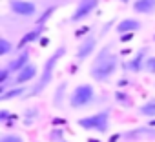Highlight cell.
Listing matches in <instances>:
<instances>
[{
	"label": "cell",
	"instance_id": "6da1fadb",
	"mask_svg": "<svg viewBox=\"0 0 155 142\" xmlns=\"http://www.w3.org/2000/svg\"><path fill=\"white\" fill-rule=\"evenodd\" d=\"M120 67V58L119 55L111 53V44H106L95 56L91 67H90V75L95 82H101V84H108L115 73Z\"/></svg>",
	"mask_w": 155,
	"mask_h": 142
},
{
	"label": "cell",
	"instance_id": "7a4b0ae2",
	"mask_svg": "<svg viewBox=\"0 0 155 142\" xmlns=\"http://www.w3.org/2000/svg\"><path fill=\"white\" fill-rule=\"evenodd\" d=\"M64 55H66V44H60V46L46 58L40 77L33 82V86L28 89V93H26L24 98H28V97H38L40 93H44V89L51 84V80H53V77H55V67H57V64L60 62V58H62Z\"/></svg>",
	"mask_w": 155,
	"mask_h": 142
},
{
	"label": "cell",
	"instance_id": "3957f363",
	"mask_svg": "<svg viewBox=\"0 0 155 142\" xmlns=\"http://www.w3.org/2000/svg\"><path fill=\"white\" fill-rule=\"evenodd\" d=\"M95 98H97L95 88H93V84H88V82L75 86L73 91H71L69 97H68L71 109H77V111L93 106V104H95Z\"/></svg>",
	"mask_w": 155,
	"mask_h": 142
},
{
	"label": "cell",
	"instance_id": "277c9868",
	"mask_svg": "<svg viewBox=\"0 0 155 142\" xmlns=\"http://www.w3.org/2000/svg\"><path fill=\"white\" fill-rule=\"evenodd\" d=\"M110 115H111V108H104L102 111H97L93 115L82 117L77 120L79 127L86 129V131H95L99 135H106L110 131Z\"/></svg>",
	"mask_w": 155,
	"mask_h": 142
},
{
	"label": "cell",
	"instance_id": "5b68a950",
	"mask_svg": "<svg viewBox=\"0 0 155 142\" xmlns=\"http://www.w3.org/2000/svg\"><path fill=\"white\" fill-rule=\"evenodd\" d=\"M97 8H99V0H81V2L77 4L75 11L71 13L69 22H71V24H77V22L86 20Z\"/></svg>",
	"mask_w": 155,
	"mask_h": 142
},
{
	"label": "cell",
	"instance_id": "8992f818",
	"mask_svg": "<svg viewBox=\"0 0 155 142\" xmlns=\"http://www.w3.org/2000/svg\"><path fill=\"white\" fill-rule=\"evenodd\" d=\"M148 58H150V49H148V47H139V49L131 55V58L126 62L124 69L131 71V73H139V71H144V64H146Z\"/></svg>",
	"mask_w": 155,
	"mask_h": 142
},
{
	"label": "cell",
	"instance_id": "52a82bcc",
	"mask_svg": "<svg viewBox=\"0 0 155 142\" xmlns=\"http://www.w3.org/2000/svg\"><path fill=\"white\" fill-rule=\"evenodd\" d=\"M97 44H99V38L95 35H88L82 38V42L79 44V47H77L75 51V56L79 58V60H86L88 56H91L97 49Z\"/></svg>",
	"mask_w": 155,
	"mask_h": 142
},
{
	"label": "cell",
	"instance_id": "ba28073f",
	"mask_svg": "<svg viewBox=\"0 0 155 142\" xmlns=\"http://www.w3.org/2000/svg\"><path fill=\"white\" fill-rule=\"evenodd\" d=\"M11 13L18 17H35L37 15V4L29 0H9Z\"/></svg>",
	"mask_w": 155,
	"mask_h": 142
},
{
	"label": "cell",
	"instance_id": "9c48e42d",
	"mask_svg": "<svg viewBox=\"0 0 155 142\" xmlns=\"http://www.w3.org/2000/svg\"><path fill=\"white\" fill-rule=\"evenodd\" d=\"M28 64H31V60H29V49H20L18 51V55L13 58V60H9L6 66L9 67V71L11 73H18V71H22Z\"/></svg>",
	"mask_w": 155,
	"mask_h": 142
},
{
	"label": "cell",
	"instance_id": "30bf717a",
	"mask_svg": "<svg viewBox=\"0 0 155 142\" xmlns=\"http://www.w3.org/2000/svg\"><path fill=\"white\" fill-rule=\"evenodd\" d=\"M155 138V127L151 126H140V127H135V129H130V131H124L122 133V138L124 140H137V138Z\"/></svg>",
	"mask_w": 155,
	"mask_h": 142
},
{
	"label": "cell",
	"instance_id": "8fae6325",
	"mask_svg": "<svg viewBox=\"0 0 155 142\" xmlns=\"http://www.w3.org/2000/svg\"><path fill=\"white\" fill-rule=\"evenodd\" d=\"M140 27H142L140 20L128 17V18L119 20V24L115 26V33H119V35H128V33H135V31H139Z\"/></svg>",
	"mask_w": 155,
	"mask_h": 142
},
{
	"label": "cell",
	"instance_id": "7c38bea8",
	"mask_svg": "<svg viewBox=\"0 0 155 142\" xmlns=\"http://www.w3.org/2000/svg\"><path fill=\"white\" fill-rule=\"evenodd\" d=\"M131 9L137 15H148L150 17L155 13V0H133Z\"/></svg>",
	"mask_w": 155,
	"mask_h": 142
},
{
	"label": "cell",
	"instance_id": "4fadbf2b",
	"mask_svg": "<svg viewBox=\"0 0 155 142\" xmlns=\"http://www.w3.org/2000/svg\"><path fill=\"white\" fill-rule=\"evenodd\" d=\"M26 93H28L26 86H13V88L6 89L4 93H0V102H8V100H13V98H24Z\"/></svg>",
	"mask_w": 155,
	"mask_h": 142
},
{
	"label": "cell",
	"instance_id": "5bb4252c",
	"mask_svg": "<svg viewBox=\"0 0 155 142\" xmlns=\"http://www.w3.org/2000/svg\"><path fill=\"white\" fill-rule=\"evenodd\" d=\"M66 91H68V82L62 80V82L57 86V89H55V93H53V98H51V104H53L55 109H62V108H64Z\"/></svg>",
	"mask_w": 155,
	"mask_h": 142
},
{
	"label": "cell",
	"instance_id": "9a60e30c",
	"mask_svg": "<svg viewBox=\"0 0 155 142\" xmlns=\"http://www.w3.org/2000/svg\"><path fill=\"white\" fill-rule=\"evenodd\" d=\"M38 108L37 106H29V108H26L24 111H22V124L24 126H33L35 122H37V118H38Z\"/></svg>",
	"mask_w": 155,
	"mask_h": 142
},
{
	"label": "cell",
	"instance_id": "2e32d148",
	"mask_svg": "<svg viewBox=\"0 0 155 142\" xmlns=\"http://www.w3.org/2000/svg\"><path fill=\"white\" fill-rule=\"evenodd\" d=\"M137 113L140 117H146V118H155V98H150L144 104H140L137 108Z\"/></svg>",
	"mask_w": 155,
	"mask_h": 142
},
{
	"label": "cell",
	"instance_id": "e0dca14e",
	"mask_svg": "<svg viewBox=\"0 0 155 142\" xmlns=\"http://www.w3.org/2000/svg\"><path fill=\"white\" fill-rule=\"evenodd\" d=\"M42 33H44V26H37L35 29H31V31H28V33H26V35L22 37V40H20V47H24L26 44H31V42H35V40H38Z\"/></svg>",
	"mask_w": 155,
	"mask_h": 142
},
{
	"label": "cell",
	"instance_id": "ac0fdd59",
	"mask_svg": "<svg viewBox=\"0 0 155 142\" xmlns=\"http://www.w3.org/2000/svg\"><path fill=\"white\" fill-rule=\"evenodd\" d=\"M115 102L117 104H120L122 108H130L131 104H133V100H131V97L126 93V91H115Z\"/></svg>",
	"mask_w": 155,
	"mask_h": 142
},
{
	"label": "cell",
	"instance_id": "d6986e66",
	"mask_svg": "<svg viewBox=\"0 0 155 142\" xmlns=\"http://www.w3.org/2000/svg\"><path fill=\"white\" fill-rule=\"evenodd\" d=\"M15 51V44L11 40H8L6 37L0 38V56H8L9 53Z\"/></svg>",
	"mask_w": 155,
	"mask_h": 142
},
{
	"label": "cell",
	"instance_id": "ffe728a7",
	"mask_svg": "<svg viewBox=\"0 0 155 142\" xmlns=\"http://www.w3.org/2000/svg\"><path fill=\"white\" fill-rule=\"evenodd\" d=\"M0 142H26V140L18 133H4L2 137H0Z\"/></svg>",
	"mask_w": 155,
	"mask_h": 142
},
{
	"label": "cell",
	"instance_id": "44dd1931",
	"mask_svg": "<svg viewBox=\"0 0 155 142\" xmlns=\"http://www.w3.org/2000/svg\"><path fill=\"white\" fill-rule=\"evenodd\" d=\"M13 118H17V115H13L9 109H6V108L0 109V124H8V122L13 120Z\"/></svg>",
	"mask_w": 155,
	"mask_h": 142
},
{
	"label": "cell",
	"instance_id": "7402d4cb",
	"mask_svg": "<svg viewBox=\"0 0 155 142\" xmlns=\"http://www.w3.org/2000/svg\"><path fill=\"white\" fill-rule=\"evenodd\" d=\"M9 79H11V71H9V67H8V66H4L2 69H0V86H4V84L11 82Z\"/></svg>",
	"mask_w": 155,
	"mask_h": 142
},
{
	"label": "cell",
	"instance_id": "603a6c76",
	"mask_svg": "<svg viewBox=\"0 0 155 142\" xmlns=\"http://www.w3.org/2000/svg\"><path fill=\"white\" fill-rule=\"evenodd\" d=\"M49 140L51 142H64V131L62 129H51V133H49Z\"/></svg>",
	"mask_w": 155,
	"mask_h": 142
},
{
	"label": "cell",
	"instance_id": "cb8c5ba5",
	"mask_svg": "<svg viewBox=\"0 0 155 142\" xmlns=\"http://www.w3.org/2000/svg\"><path fill=\"white\" fill-rule=\"evenodd\" d=\"M144 71H146V73H150V75H155V56L150 55V58L144 64Z\"/></svg>",
	"mask_w": 155,
	"mask_h": 142
},
{
	"label": "cell",
	"instance_id": "d4e9b609",
	"mask_svg": "<svg viewBox=\"0 0 155 142\" xmlns=\"http://www.w3.org/2000/svg\"><path fill=\"white\" fill-rule=\"evenodd\" d=\"M53 11H55V6H51V8H49V9H48L44 15H40V17H38V20H37V26H44V24L48 22V18L53 15Z\"/></svg>",
	"mask_w": 155,
	"mask_h": 142
},
{
	"label": "cell",
	"instance_id": "484cf974",
	"mask_svg": "<svg viewBox=\"0 0 155 142\" xmlns=\"http://www.w3.org/2000/svg\"><path fill=\"white\" fill-rule=\"evenodd\" d=\"M113 22H115V18H111V20H108V22L104 24V27L101 29V33H99V35H101V37H106V33H108V29H110V27L113 26Z\"/></svg>",
	"mask_w": 155,
	"mask_h": 142
},
{
	"label": "cell",
	"instance_id": "4316f807",
	"mask_svg": "<svg viewBox=\"0 0 155 142\" xmlns=\"http://www.w3.org/2000/svg\"><path fill=\"white\" fill-rule=\"evenodd\" d=\"M84 33H90V27H88V26H86V27H82V29H79V31H77V35H75V37H82Z\"/></svg>",
	"mask_w": 155,
	"mask_h": 142
},
{
	"label": "cell",
	"instance_id": "83f0119b",
	"mask_svg": "<svg viewBox=\"0 0 155 142\" xmlns=\"http://www.w3.org/2000/svg\"><path fill=\"white\" fill-rule=\"evenodd\" d=\"M133 38V33H128V35H122L120 37V42H128V40H131Z\"/></svg>",
	"mask_w": 155,
	"mask_h": 142
},
{
	"label": "cell",
	"instance_id": "f1b7e54d",
	"mask_svg": "<svg viewBox=\"0 0 155 142\" xmlns=\"http://www.w3.org/2000/svg\"><path fill=\"white\" fill-rule=\"evenodd\" d=\"M122 138V133H117V135H111V138H110V142H119Z\"/></svg>",
	"mask_w": 155,
	"mask_h": 142
},
{
	"label": "cell",
	"instance_id": "f546056e",
	"mask_svg": "<svg viewBox=\"0 0 155 142\" xmlns=\"http://www.w3.org/2000/svg\"><path fill=\"white\" fill-rule=\"evenodd\" d=\"M64 122H66L64 118H55V120H53V124H64Z\"/></svg>",
	"mask_w": 155,
	"mask_h": 142
},
{
	"label": "cell",
	"instance_id": "4dcf8cb0",
	"mask_svg": "<svg viewBox=\"0 0 155 142\" xmlns=\"http://www.w3.org/2000/svg\"><path fill=\"white\" fill-rule=\"evenodd\" d=\"M148 126H151V127H155V118H151V120L148 122Z\"/></svg>",
	"mask_w": 155,
	"mask_h": 142
},
{
	"label": "cell",
	"instance_id": "1f68e13d",
	"mask_svg": "<svg viewBox=\"0 0 155 142\" xmlns=\"http://www.w3.org/2000/svg\"><path fill=\"white\" fill-rule=\"evenodd\" d=\"M120 2H124V4H128V2H131V0H120Z\"/></svg>",
	"mask_w": 155,
	"mask_h": 142
}]
</instances>
